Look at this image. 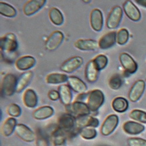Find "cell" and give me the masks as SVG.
Here are the masks:
<instances>
[{"label": "cell", "mask_w": 146, "mask_h": 146, "mask_svg": "<svg viewBox=\"0 0 146 146\" xmlns=\"http://www.w3.org/2000/svg\"><path fill=\"white\" fill-rule=\"evenodd\" d=\"M129 146H146V140L140 138H130L127 140Z\"/></svg>", "instance_id": "obj_40"}, {"label": "cell", "mask_w": 146, "mask_h": 146, "mask_svg": "<svg viewBox=\"0 0 146 146\" xmlns=\"http://www.w3.org/2000/svg\"><path fill=\"white\" fill-rule=\"evenodd\" d=\"M123 17V10L119 6H116L112 8L110 13L109 14L106 25L108 29H116L120 25V22Z\"/></svg>", "instance_id": "obj_4"}, {"label": "cell", "mask_w": 146, "mask_h": 146, "mask_svg": "<svg viewBox=\"0 0 146 146\" xmlns=\"http://www.w3.org/2000/svg\"><path fill=\"white\" fill-rule=\"evenodd\" d=\"M129 39V33L127 29H121L117 33L116 42L120 45L126 44Z\"/></svg>", "instance_id": "obj_38"}, {"label": "cell", "mask_w": 146, "mask_h": 146, "mask_svg": "<svg viewBox=\"0 0 146 146\" xmlns=\"http://www.w3.org/2000/svg\"><path fill=\"white\" fill-rule=\"evenodd\" d=\"M48 16L52 22L57 26L62 25L64 22L63 15L57 8H52L48 12Z\"/></svg>", "instance_id": "obj_31"}, {"label": "cell", "mask_w": 146, "mask_h": 146, "mask_svg": "<svg viewBox=\"0 0 146 146\" xmlns=\"http://www.w3.org/2000/svg\"><path fill=\"white\" fill-rule=\"evenodd\" d=\"M112 107L115 112L123 113L128 109L129 102L123 97H116L112 102Z\"/></svg>", "instance_id": "obj_29"}, {"label": "cell", "mask_w": 146, "mask_h": 146, "mask_svg": "<svg viewBox=\"0 0 146 146\" xmlns=\"http://www.w3.org/2000/svg\"><path fill=\"white\" fill-rule=\"evenodd\" d=\"M74 46L82 51H94L98 47V43L92 39H79L74 43Z\"/></svg>", "instance_id": "obj_21"}, {"label": "cell", "mask_w": 146, "mask_h": 146, "mask_svg": "<svg viewBox=\"0 0 146 146\" xmlns=\"http://www.w3.org/2000/svg\"><path fill=\"white\" fill-rule=\"evenodd\" d=\"M84 2H85V3H90V2H91V1H84Z\"/></svg>", "instance_id": "obj_45"}, {"label": "cell", "mask_w": 146, "mask_h": 146, "mask_svg": "<svg viewBox=\"0 0 146 146\" xmlns=\"http://www.w3.org/2000/svg\"><path fill=\"white\" fill-rule=\"evenodd\" d=\"M68 77L61 73H50L46 78V82L48 84H58L67 82Z\"/></svg>", "instance_id": "obj_30"}, {"label": "cell", "mask_w": 146, "mask_h": 146, "mask_svg": "<svg viewBox=\"0 0 146 146\" xmlns=\"http://www.w3.org/2000/svg\"><path fill=\"white\" fill-rule=\"evenodd\" d=\"M33 77V73L31 71H28L22 74L18 79L16 92L17 93H20L25 90L31 82Z\"/></svg>", "instance_id": "obj_26"}, {"label": "cell", "mask_w": 146, "mask_h": 146, "mask_svg": "<svg viewBox=\"0 0 146 146\" xmlns=\"http://www.w3.org/2000/svg\"><path fill=\"white\" fill-rule=\"evenodd\" d=\"M36 146H50L48 138L40 130L36 133Z\"/></svg>", "instance_id": "obj_39"}, {"label": "cell", "mask_w": 146, "mask_h": 146, "mask_svg": "<svg viewBox=\"0 0 146 146\" xmlns=\"http://www.w3.org/2000/svg\"><path fill=\"white\" fill-rule=\"evenodd\" d=\"M122 85V80L120 75L113 74L109 80V86L112 90H117L120 88Z\"/></svg>", "instance_id": "obj_37"}, {"label": "cell", "mask_w": 146, "mask_h": 146, "mask_svg": "<svg viewBox=\"0 0 146 146\" xmlns=\"http://www.w3.org/2000/svg\"><path fill=\"white\" fill-rule=\"evenodd\" d=\"M90 25L92 29L96 32H100L104 25V17L101 10L94 9L90 14Z\"/></svg>", "instance_id": "obj_15"}, {"label": "cell", "mask_w": 146, "mask_h": 146, "mask_svg": "<svg viewBox=\"0 0 146 146\" xmlns=\"http://www.w3.org/2000/svg\"><path fill=\"white\" fill-rule=\"evenodd\" d=\"M45 0H31L23 6V13L27 16H32L37 13L44 5Z\"/></svg>", "instance_id": "obj_12"}, {"label": "cell", "mask_w": 146, "mask_h": 146, "mask_svg": "<svg viewBox=\"0 0 146 146\" xmlns=\"http://www.w3.org/2000/svg\"><path fill=\"white\" fill-rule=\"evenodd\" d=\"M17 125V121L15 118L12 117L7 118L1 126V135L4 137H9L15 131Z\"/></svg>", "instance_id": "obj_24"}, {"label": "cell", "mask_w": 146, "mask_h": 146, "mask_svg": "<svg viewBox=\"0 0 146 146\" xmlns=\"http://www.w3.org/2000/svg\"><path fill=\"white\" fill-rule=\"evenodd\" d=\"M15 132L20 139L26 143H32L36 140V134L24 124H18Z\"/></svg>", "instance_id": "obj_8"}, {"label": "cell", "mask_w": 146, "mask_h": 146, "mask_svg": "<svg viewBox=\"0 0 146 146\" xmlns=\"http://www.w3.org/2000/svg\"><path fill=\"white\" fill-rule=\"evenodd\" d=\"M67 82L69 87L79 94L85 93L87 90V86L86 83L77 77H68Z\"/></svg>", "instance_id": "obj_18"}, {"label": "cell", "mask_w": 146, "mask_h": 146, "mask_svg": "<svg viewBox=\"0 0 146 146\" xmlns=\"http://www.w3.org/2000/svg\"><path fill=\"white\" fill-rule=\"evenodd\" d=\"M87 105L92 112H96L102 106L105 101V96L100 90H94L88 92Z\"/></svg>", "instance_id": "obj_1"}, {"label": "cell", "mask_w": 146, "mask_h": 146, "mask_svg": "<svg viewBox=\"0 0 146 146\" xmlns=\"http://www.w3.org/2000/svg\"><path fill=\"white\" fill-rule=\"evenodd\" d=\"M76 126L79 129L85 127L96 128L100 125V121L96 117L91 115H86L76 117Z\"/></svg>", "instance_id": "obj_14"}, {"label": "cell", "mask_w": 146, "mask_h": 146, "mask_svg": "<svg viewBox=\"0 0 146 146\" xmlns=\"http://www.w3.org/2000/svg\"><path fill=\"white\" fill-rule=\"evenodd\" d=\"M79 135L84 140H92L97 136V131L92 127L82 128L80 129Z\"/></svg>", "instance_id": "obj_33"}, {"label": "cell", "mask_w": 146, "mask_h": 146, "mask_svg": "<svg viewBox=\"0 0 146 146\" xmlns=\"http://www.w3.org/2000/svg\"><path fill=\"white\" fill-rule=\"evenodd\" d=\"M84 60L80 56L71 57L61 65L60 70L66 73H72L78 70L83 64Z\"/></svg>", "instance_id": "obj_10"}, {"label": "cell", "mask_w": 146, "mask_h": 146, "mask_svg": "<svg viewBox=\"0 0 146 146\" xmlns=\"http://www.w3.org/2000/svg\"><path fill=\"white\" fill-rule=\"evenodd\" d=\"M54 113V111L50 106H43L33 112V117L36 120H42L51 117Z\"/></svg>", "instance_id": "obj_20"}, {"label": "cell", "mask_w": 146, "mask_h": 146, "mask_svg": "<svg viewBox=\"0 0 146 146\" xmlns=\"http://www.w3.org/2000/svg\"><path fill=\"white\" fill-rule=\"evenodd\" d=\"M66 108L68 113L75 115L77 117L89 115L91 113L87 104L82 102L74 101L71 104L66 106Z\"/></svg>", "instance_id": "obj_5"}, {"label": "cell", "mask_w": 146, "mask_h": 146, "mask_svg": "<svg viewBox=\"0 0 146 146\" xmlns=\"http://www.w3.org/2000/svg\"><path fill=\"white\" fill-rule=\"evenodd\" d=\"M129 117L139 122L146 123V112L144 111L135 109L130 113Z\"/></svg>", "instance_id": "obj_34"}, {"label": "cell", "mask_w": 146, "mask_h": 146, "mask_svg": "<svg viewBox=\"0 0 146 146\" xmlns=\"http://www.w3.org/2000/svg\"><path fill=\"white\" fill-rule=\"evenodd\" d=\"M64 34L61 31H56L53 32L46 42V48L50 52L56 50L62 44L64 40Z\"/></svg>", "instance_id": "obj_9"}, {"label": "cell", "mask_w": 146, "mask_h": 146, "mask_svg": "<svg viewBox=\"0 0 146 146\" xmlns=\"http://www.w3.org/2000/svg\"><path fill=\"white\" fill-rule=\"evenodd\" d=\"M126 16L133 21H139L141 18V13L137 7L131 1H126L123 5Z\"/></svg>", "instance_id": "obj_16"}, {"label": "cell", "mask_w": 146, "mask_h": 146, "mask_svg": "<svg viewBox=\"0 0 146 146\" xmlns=\"http://www.w3.org/2000/svg\"><path fill=\"white\" fill-rule=\"evenodd\" d=\"M93 60L97 68L100 71L104 70L108 63V59L104 54L98 55L93 59Z\"/></svg>", "instance_id": "obj_36"}, {"label": "cell", "mask_w": 146, "mask_h": 146, "mask_svg": "<svg viewBox=\"0 0 146 146\" xmlns=\"http://www.w3.org/2000/svg\"><path fill=\"white\" fill-rule=\"evenodd\" d=\"M88 93H82V94H78V96H77L76 99V101H79V102H82L87 100L88 98Z\"/></svg>", "instance_id": "obj_42"}, {"label": "cell", "mask_w": 146, "mask_h": 146, "mask_svg": "<svg viewBox=\"0 0 146 146\" xmlns=\"http://www.w3.org/2000/svg\"><path fill=\"white\" fill-rule=\"evenodd\" d=\"M100 71L97 68L94 60H90L87 63L85 70V76L87 80L91 83L95 82L98 80Z\"/></svg>", "instance_id": "obj_23"}, {"label": "cell", "mask_w": 146, "mask_h": 146, "mask_svg": "<svg viewBox=\"0 0 146 146\" xmlns=\"http://www.w3.org/2000/svg\"><path fill=\"white\" fill-rule=\"evenodd\" d=\"M23 102L28 108H35L38 103V98L36 92L32 89L27 90L23 95Z\"/></svg>", "instance_id": "obj_22"}, {"label": "cell", "mask_w": 146, "mask_h": 146, "mask_svg": "<svg viewBox=\"0 0 146 146\" xmlns=\"http://www.w3.org/2000/svg\"><path fill=\"white\" fill-rule=\"evenodd\" d=\"M119 123V117L116 115H109L104 121L101 127V133L104 136H108L115 131Z\"/></svg>", "instance_id": "obj_7"}, {"label": "cell", "mask_w": 146, "mask_h": 146, "mask_svg": "<svg viewBox=\"0 0 146 146\" xmlns=\"http://www.w3.org/2000/svg\"><path fill=\"white\" fill-rule=\"evenodd\" d=\"M116 32L114 31L109 32L104 35L98 42L99 47L105 50L113 47L116 42Z\"/></svg>", "instance_id": "obj_17"}, {"label": "cell", "mask_w": 146, "mask_h": 146, "mask_svg": "<svg viewBox=\"0 0 146 146\" xmlns=\"http://www.w3.org/2000/svg\"><path fill=\"white\" fill-rule=\"evenodd\" d=\"M0 14L8 18H14L17 15V12L15 8L10 4L1 2L0 3Z\"/></svg>", "instance_id": "obj_32"}, {"label": "cell", "mask_w": 146, "mask_h": 146, "mask_svg": "<svg viewBox=\"0 0 146 146\" xmlns=\"http://www.w3.org/2000/svg\"><path fill=\"white\" fill-rule=\"evenodd\" d=\"M36 59L31 56H24L17 60L15 66L20 71H27L36 64Z\"/></svg>", "instance_id": "obj_19"}, {"label": "cell", "mask_w": 146, "mask_h": 146, "mask_svg": "<svg viewBox=\"0 0 146 146\" xmlns=\"http://www.w3.org/2000/svg\"><path fill=\"white\" fill-rule=\"evenodd\" d=\"M98 146H110V145H106V144H102V145H98Z\"/></svg>", "instance_id": "obj_44"}, {"label": "cell", "mask_w": 146, "mask_h": 146, "mask_svg": "<svg viewBox=\"0 0 146 146\" xmlns=\"http://www.w3.org/2000/svg\"><path fill=\"white\" fill-rule=\"evenodd\" d=\"M53 146H66V136L65 133L57 126L51 134Z\"/></svg>", "instance_id": "obj_28"}, {"label": "cell", "mask_w": 146, "mask_h": 146, "mask_svg": "<svg viewBox=\"0 0 146 146\" xmlns=\"http://www.w3.org/2000/svg\"><path fill=\"white\" fill-rule=\"evenodd\" d=\"M58 93L60 95V100L65 106L71 104L72 100V94L71 88L65 84L61 85L58 87Z\"/></svg>", "instance_id": "obj_27"}, {"label": "cell", "mask_w": 146, "mask_h": 146, "mask_svg": "<svg viewBox=\"0 0 146 146\" xmlns=\"http://www.w3.org/2000/svg\"><path fill=\"white\" fill-rule=\"evenodd\" d=\"M1 50L6 54H13L15 52L18 47V40L16 36L13 33H8L0 40Z\"/></svg>", "instance_id": "obj_2"}, {"label": "cell", "mask_w": 146, "mask_h": 146, "mask_svg": "<svg viewBox=\"0 0 146 146\" xmlns=\"http://www.w3.org/2000/svg\"><path fill=\"white\" fill-rule=\"evenodd\" d=\"M123 130L130 135H137L144 130V126L136 121H127L123 124Z\"/></svg>", "instance_id": "obj_25"}, {"label": "cell", "mask_w": 146, "mask_h": 146, "mask_svg": "<svg viewBox=\"0 0 146 146\" xmlns=\"http://www.w3.org/2000/svg\"><path fill=\"white\" fill-rule=\"evenodd\" d=\"M76 119L74 116L70 113H64L58 117L57 126L64 133H70L76 125Z\"/></svg>", "instance_id": "obj_6"}, {"label": "cell", "mask_w": 146, "mask_h": 146, "mask_svg": "<svg viewBox=\"0 0 146 146\" xmlns=\"http://www.w3.org/2000/svg\"><path fill=\"white\" fill-rule=\"evenodd\" d=\"M48 96L50 100L53 101H57L58 99H60V95L58 91H57L56 90H51L48 92Z\"/></svg>", "instance_id": "obj_41"}, {"label": "cell", "mask_w": 146, "mask_h": 146, "mask_svg": "<svg viewBox=\"0 0 146 146\" xmlns=\"http://www.w3.org/2000/svg\"><path fill=\"white\" fill-rule=\"evenodd\" d=\"M135 2L139 5L146 8V0H138V1H135Z\"/></svg>", "instance_id": "obj_43"}, {"label": "cell", "mask_w": 146, "mask_h": 146, "mask_svg": "<svg viewBox=\"0 0 146 146\" xmlns=\"http://www.w3.org/2000/svg\"><path fill=\"white\" fill-rule=\"evenodd\" d=\"M7 112L12 117H18L21 115L22 109L21 107L16 104H11L7 108Z\"/></svg>", "instance_id": "obj_35"}, {"label": "cell", "mask_w": 146, "mask_h": 146, "mask_svg": "<svg viewBox=\"0 0 146 146\" xmlns=\"http://www.w3.org/2000/svg\"><path fill=\"white\" fill-rule=\"evenodd\" d=\"M18 79L15 75L9 73L6 74L1 83V93L5 96H11L17 90Z\"/></svg>", "instance_id": "obj_3"}, {"label": "cell", "mask_w": 146, "mask_h": 146, "mask_svg": "<svg viewBox=\"0 0 146 146\" xmlns=\"http://www.w3.org/2000/svg\"><path fill=\"white\" fill-rule=\"evenodd\" d=\"M145 88V83L143 80L137 81L131 87L129 92V98L130 101L136 102L143 95Z\"/></svg>", "instance_id": "obj_13"}, {"label": "cell", "mask_w": 146, "mask_h": 146, "mask_svg": "<svg viewBox=\"0 0 146 146\" xmlns=\"http://www.w3.org/2000/svg\"><path fill=\"white\" fill-rule=\"evenodd\" d=\"M119 61L125 70V72L129 74H133L136 72L138 65L131 56L126 53H121L119 56Z\"/></svg>", "instance_id": "obj_11"}]
</instances>
